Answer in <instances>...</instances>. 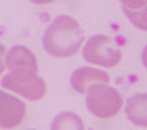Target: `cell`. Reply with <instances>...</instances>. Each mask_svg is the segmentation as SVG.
Masks as SVG:
<instances>
[{
    "label": "cell",
    "instance_id": "obj_1",
    "mask_svg": "<svg viewBox=\"0 0 147 130\" xmlns=\"http://www.w3.org/2000/svg\"><path fill=\"white\" fill-rule=\"evenodd\" d=\"M84 42V31L79 21L69 15L56 16L42 34L44 51L53 57H70Z\"/></svg>",
    "mask_w": 147,
    "mask_h": 130
},
{
    "label": "cell",
    "instance_id": "obj_2",
    "mask_svg": "<svg viewBox=\"0 0 147 130\" xmlns=\"http://www.w3.org/2000/svg\"><path fill=\"white\" fill-rule=\"evenodd\" d=\"M87 107L95 117L110 119L121 111L124 99L116 88L108 83H98L90 86L87 91Z\"/></svg>",
    "mask_w": 147,
    "mask_h": 130
},
{
    "label": "cell",
    "instance_id": "obj_3",
    "mask_svg": "<svg viewBox=\"0 0 147 130\" xmlns=\"http://www.w3.org/2000/svg\"><path fill=\"white\" fill-rule=\"evenodd\" d=\"M2 86L30 101H39L46 94V81L31 70H11L5 73Z\"/></svg>",
    "mask_w": 147,
    "mask_h": 130
},
{
    "label": "cell",
    "instance_id": "obj_4",
    "mask_svg": "<svg viewBox=\"0 0 147 130\" xmlns=\"http://www.w3.org/2000/svg\"><path fill=\"white\" fill-rule=\"evenodd\" d=\"M82 54L88 63L108 68L116 67L123 59V54L116 47L113 39L105 36V34H95V36L88 37Z\"/></svg>",
    "mask_w": 147,
    "mask_h": 130
},
{
    "label": "cell",
    "instance_id": "obj_5",
    "mask_svg": "<svg viewBox=\"0 0 147 130\" xmlns=\"http://www.w3.org/2000/svg\"><path fill=\"white\" fill-rule=\"evenodd\" d=\"M26 115V104L16 96L0 89V127L15 129Z\"/></svg>",
    "mask_w": 147,
    "mask_h": 130
},
{
    "label": "cell",
    "instance_id": "obj_6",
    "mask_svg": "<svg viewBox=\"0 0 147 130\" xmlns=\"http://www.w3.org/2000/svg\"><path fill=\"white\" fill-rule=\"evenodd\" d=\"M110 77L108 73L98 68L92 67H80L70 75V86H72L77 93H87L90 86L98 83H108Z\"/></svg>",
    "mask_w": 147,
    "mask_h": 130
},
{
    "label": "cell",
    "instance_id": "obj_7",
    "mask_svg": "<svg viewBox=\"0 0 147 130\" xmlns=\"http://www.w3.org/2000/svg\"><path fill=\"white\" fill-rule=\"evenodd\" d=\"M5 65L8 70H31L38 73V59L28 47L13 46L5 54Z\"/></svg>",
    "mask_w": 147,
    "mask_h": 130
},
{
    "label": "cell",
    "instance_id": "obj_8",
    "mask_svg": "<svg viewBox=\"0 0 147 130\" xmlns=\"http://www.w3.org/2000/svg\"><path fill=\"white\" fill-rule=\"evenodd\" d=\"M126 117L137 127H147V93H137L127 99Z\"/></svg>",
    "mask_w": 147,
    "mask_h": 130
},
{
    "label": "cell",
    "instance_id": "obj_9",
    "mask_svg": "<svg viewBox=\"0 0 147 130\" xmlns=\"http://www.w3.org/2000/svg\"><path fill=\"white\" fill-rule=\"evenodd\" d=\"M51 130H85L84 120L75 112H61L54 117Z\"/></svg>",
    "mask_w": 147,
    "mask_h": 130
},
{
    "label": "cell",
    "instance_id": "obj_10",
    "mask_svg": "<svg viewBox=\"0 0 147 130\" xmlns=\"http://www.w3.org/2000/svg\"><path fill=\"white\" fill-rule=\"evenodd\" d=\"M123 11L127 16V20L131 21L136 28H139L142 31H147V7L139 8V10H131V8H124L123 7Z\"/></svg>",
    "mask_w": 147,
    "mask_h": 130
},
{
    "label": "cell",
    "instance_id": "obj_11",
    "mask_svg": "<svg viewBox=\"0 0 147 130\" xmlns=\"http://www.w3.org/2000/svg\"><path fill=\"white\" fill-rule=\"evenodd\" d=\"M119 2L124 8H131V10H139L147 7V0H119Z\"/></svg>",
    "mask_w": 147,
    "mask_h": 130
},
{
    "label": "cell",
    "instance_id": "obj_12",
    "mask_svg": "<svg viewBox=\"0 0 147 130\" xmlns=\"http://www.w3.org/2000/svg\"><path fill=\"white\" fill-rule=\"evenodd\" d=\"M5 54H7V49L2 44H0V77L3 75V70L7 68V65H5V60H3V57H5Z\"/></svg>",
    "mask_w": 147,
    "mask_h": 130
},
{
    "label": "cell",
    "instance_id": "obj_13",
    "mask_svg": "<svg viewBox=\"0 0 147 130\" xmlns=\"http://www.w3.org/2000/svg\"><path fill=\"white\" fill-rule=\"evenodd\" d=\"M142 65L147 68V44L144 46V49H142Z\"/></svg>",
    "mask_w": 147,
    "mask_h": 130
},
{
    "label": "cell",
    "instance_id": "obj_14",
    "mask_svg": "<svg viewBox=\"0 0 147 130\" xmlns=\"http://www.w3.org/2000/svg\"><path fill=\"white\" fill-rule=\"evenodd\" d=\"M30 2L36 3V5H46V3H51V2H54V0H30Z\"/></svg>",
    "mask_w": 147,
    "mask_h": 130
},
{
    "label": "cell",
    "instance_id": "obj_15",
    "mask_svg": "<svg viewBox=\"0 0 147 130\" xmlns=\"http://www.w3.org/2000/svg\"><path fill=\"white\" fill-rule=\"evenodd\" d=\"M30 130H33V129H30Z\"/></svg>",
    "mask_w": 147,
    "mask_h": 130
}]
</instances>
